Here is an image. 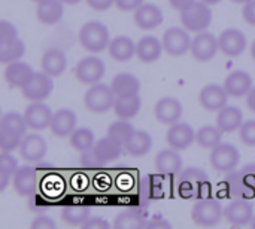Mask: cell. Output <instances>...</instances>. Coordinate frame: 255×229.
<instances>
[{
	"label": "cell",
	"mask_w": 255,
	"mask_h": 229,
	"mask_svg": "<svg viewBox=\"0 0 255 229\" xmlns=\"http://www.w3.org/2000/svg\"><path fill=\"white\" fill-rule=\"evenodd\" d=\"M146 222H148V206L142 204L120 213L114 221V227L117 229H142L146 227Z\"/></svg>",
	"instance_id": "20"
},
{
	"label": "cell",
	"mask_w": 255,
	"mask_h": 229,
	"mask_svg": "<svg viewBox=\"0 0 255 229\" xmlns=\"http://www.w3.org/2000/svg\"><path fill=\"white\" fill-rule=\"evenodd\" d=\"M184 113L182 103L175 97H163L155 103L154 115L160 124L173 125L181 121Z\"/></svg>",
	"instance_id": "14"
},
{
	"label": "cell",
	"mask_w": 255,
	"mask_h": 229,
	"mask_svg": "<svg viewBox=\"0 0 255 229\" xmlns=\"http://www.w3.org/2000/svg\"><path fill=\"white\" fill-rule=\"evenodd\" d=\"M12 183L18 195L34 197L36 192H39V186H40L39 173L34 167L30 165L19 167L12 177Z\"/></svg>",
	"instance_id": "11"
},
{
	"label": "cell",
	"mask_w": 255,
	"mask_h": 229,
	"mask_svg": "<svg viewBox=\"0 0 255 229\" xmlns=\"http://www.w3.org/2000/svg\"><path fill=\"white\" fill-rule=\"evenodd\" d=\"M123 148H124L123 143L117 142L115 139H112L109 136L103 137L102 140H99L94 145V149H96L97 155L100 156V159L105 164H108L111 161H115L123 153Z\"/></svg>",
	"instance_id": "36"
},
{
	"label": "cell",
	"mask_w": 255,
	"mask_h": 229,
	"mask_svg": "<svg viewBox=\"0 0 255 229\" xmlns=\"http://www.w3.org/2000/svg\"><path fill=\"white\" fill-rule=\"evenodd\" d=\"M164 46L155 36H145L136 43V55L142 63H154L161 57Z\"/></svg>",
	"instance_id": "26"
},
{
	"label": "cell",
	"mask_w": 255,
	"mask_h": 229,
	"mask_svg": "<svg viewBox=\"0 0 255 229\" xmlns=\"http://www.w3.org/2000/svg\"><path fill=\"white\" fill-rule=\"evenodd\" d=\"M64 3L61 0H45L37 3L36 7V16L42 24L52 25L57 24L64 13Z\"/></svg>",
	"instance_id": "32"
},
{
	"label": "cell",
	"mask_w": 255,
	"mask_h": 229,
	"mask_svg": "<svg viewBox=\"0 0 255 229\" xmlns=\"http://www.w3.org/2000/svg\"><path fill=\"white\" fill-rule=\"evenodd\" d=\"M224 88L227 89L230 97H236V98L245 97L254 88L253 86V77L245 70H235L226 77Z\"/></svg>",
	"instance_id": "24"
},
{
	"label": "cell",
	"mask_w": 255,
	"mask_h": 229,
	"mask_svg": "<svg viewBox=\"0 0 255 229\" xmlns=\"http://www.w3.org/2000/svg\"><path fill=\"white\" fill-rule=\"evenodd\" d=\"M33 73H34L33 69L27 63L13 61V63H9L4 70V79L9 83V86L22 88L28 82V79L33 76Z\"/></svg>",
	"instance_id": "30"
},
{
	"label": "cell",
	"mask_w": 255,
	"mask_h": 229,
	"mask_svg": "<svg viewBox=\"0 0 255 229\" xmlns=\"http://www.w3.org/2000/svg\"><path fill=\"white\" fill-rule=\"evenodd\" d=\"M18 161L12 155V152H1V164H0V171L6 173L13 177V174L18 170Z\"/></svg>",
	"instance_id": "46"
},
{
	"label": "cell",
	"mask_w": 255,
	"mask_h": 229,
	"mask_svg": "<svg viewBox=\"0 0 255 229\" xmlns=\"http://www.w3.org/2000/svg\"><path fill=\"white\" fill-rule=\"evenodd\" d=\"M67 67L66 54L58 48H49L42 55V69L46 75L57 77L64 73Z\"/></svg>",
	"instance_id": "25"
},
{
	"label": "cell",
	"mask_w": 255,
	"mask_h": 229,
	"mask_svg": "<svg viewBox=\"0 0 255 229\" xmlns=\"http://www.w3.org/2000/svg\"><path fill=\"white\" fill-rule=\"evenodd\" d=\"M22 95L27 100L31 101H43L48 98L54 89V82L52 76L46 75L45 72L42 73H33V76L28 79V82L21 88Z\"/></svg>",
	"instance_id": "10"
},
{
	"label": "cell",
	"mask_w": 255,
	"mask_h": 229,
	"mask_svg": "<svg viewBox=\"0 0 255 229\" xmlns=\"http://www.w3.org/2000/svg\"><path fill=\"white\" fill-rule=\"evenodd\" d=\"M84 229H109L111 225L108 221L102 219V218H90L84 225H82Z\"/></svg>",
	"instance_id": "49"
},
{
	"label": "cell",
	"mask_w": 255,
	"mask_h": 229,
	"mask_svg": "<svg viewBox=\"0 0 255 229\" xmlns=\"http://www.w3.org/2000/svg\"><path fill=\"white\" fill-rule=\"evenodd\" d=\"M33 1H36V3H40V1H45V0H33Z\"/></svg>",
	"instance_id": "61"
},
{
	"label": "cell",
	"mask_w": 255,
	"mask_h": 229,
	"mask_svg": "<svg viewBox=\"0 0 255 229\" xmlns=\"http://www.w3.org/2000/svg\"><path fill=\"white\" fill-rule=\"evenodd\" d=\"M81 165L85 168H90V170H96V168H102L105 165V162L100 159L96 149L91 148V149L81 152Z\"/></svg>",
	"instance_id": "42"
},
{
	"label": "cell",
	"mask_w": 255,
	"mask_h": 229,
	"mask_svg": "<svg viewBox=\"0 0 255 229\" xmlns=\"http://www.w3.org/2000/svg\"><path fill=\"white\" fill-rule=\"evenodd\" d=\"M87 3L94 10H106L115 3V0H87Z\"/></svg>",
	"instance_id": "52"
},
{
	"label": "cell",
	"mask_w": 255,
	"mask_h": 229,
	"mask_svg": "<svg viewBox=\"0 0 255 229\" xmlns=\"http://www.w3.org/2000/svg\"><path fill=\"white\" fill-rule=\"evenodd\" d=\"M199 101H200V104H202V107L205 110H208V112H220L229 101V92L221 85L209 83L200 91Z\"/></svg>",
	"instance_id": "17"
},
{
	"label": "cell",
	"mask_w": 255,
	"mask_h": 229,
	"mask_svg": "<svg viewBox=\"0 0 255 229\" xmlns=\"http://www.w3.org/2000/svg\"><path fill=\"white\" fill-rule=\"evenodd\" d=\"M111 86L117 95H131L139 94L140 80L131 73H120L114 77Z\"/></svg>",
	"instance_id": "35"
},
{
	"label": "cell",
	"mask_w": 255,
	"mask_h": 229,
	"mask_svg": "<svg viewBox=\"0 0 255 229\" xmlns=\"http://www.w3.org/2000/svg\"><path fill=\"white\" fill-rule=\"evenodd\" d=\"M217 125L224 133H235L244 125V113L238 106L226 104L217 116Z\"/></svg>",
	"instance_id": "27"
},
{
	"label": "cell",
	"mask_w": 255,
	"mask_h": 229,
	"mask_svg": "<svg viewBox=\"0 0 255 229\" xmlns=\"http://www.w3.org/2000/svg\"><path fill=\"white\" fill-rule=\"evenodd\" d=\"M202 1H205V3H208L209 6H212V4H218L221 0H202Z\"/></svg>",
	"instance_id": "56"
},
{
	"label": "cell",
	"mask_w": 255,
	"mask_h": 229,
	"mask_svg": "<svg viewBox=\"0 0 255 229\" xmlns=\"http://www.w3.org/2000/svg\"><path fill=\"white\" fill-rule=\"evenodd\" d=\"M94 140H96L94 133L88 127L75 128L73 133L70 134V145L79 152H84L87 149L94 148Z\"/></svg>",
	"instance_id": "39"
},
{
	"label": "cell",
	"mask_w": 255,
	"mask_h": 229,
	"mask_svg": "<svg viewBox=\"0 0 255 229\" xmlns=\"http://www.w3.org/2000/svg\"><path fill=\"white\" fill-rule=\"evenodd\" d=\"M194 1L196 0H169L170 6L175 7V9H178V10H184V9L190 7Z\"/></svg>",
	"instance_id": "53"
},
{
	"label": "cell",
	"mask_w": 255,
	"mask_h": 229,
	"mask_svg": "<svg viewBox=\"0 0 255 229\" xmlns=\"http://www.w3.org/2000/svg\"><path fill=\"white\" fill-rule=\"evenodd\" d=\"M191 54L197 61L208 63L220 51V40L209 31H200L191 42Z\"/></svg>",
	"instance_id": "12"
},
{
	"label": "cell",
	"mask_w": 255,
	"mask_h": 229,
	"mask_svg": "<svg viewBox=\"0 0 255 229\" xmlns=\"http://www.w3.org/2000/svg\"><path fill=\"white\" fill-rule=\"evenodd\" d=\"M91 215V209L87 204H66L61 210V219L72 227H82Z\"/></svg>",
	"instance_id": "34"
},
{
	"label": "cell",
	"mask_w": 255,
	"mask_h": 229,
	"mask_svg": "<svg viewBox=\"0 0 255 229\" xmlns=\"http://www.w3.org/2000/svg\"><path fill=\"white\" fill-rule=\"evenodd\" d=\"M241 162V152L232 143H220L211 152V165L220 173H232Z\"/></svg>",
	"instance_id": "7"
},
{
	"label": "cell",
	"mask_w": 255,
	"mask_h": 229,
	"mask_svg": "<svg viewBox=\"0 0 255 229\" xmlns=\"http://www.w3.org/2000/svg\"><path fill=\"white\" fill-rule=\"evenodd\" d=\"M63 3H66V4H78L81 0H61Z\"/></svg>",
	"instance_id": "57"
},
{
	"label": "cell",
	"mask_w": 255,
	"mask_h": 229,
	"mask_svg": "<svg viewBox=\"0 0 255 229\" xmlns=\"http://www.w3.org/2000/svg\"><path fill=\"white\" fill-rule=\"evenodd\" d=\"M10 177H12V176H9V174L0 171V192H3V191L7 188V185H9V182H10Z\"/></svg>",
	"instance_id": "55"
},
{
	"label": "cell",
	"mask_w": 255,
	"mask_h": 229,
	"mask_svg": "<svg viewBox=\"0 0 255 229\" xmlns=\"http://www.w3.org/2000/svg\"><path fill=\"white\" fill-rule=\"evenodd\" d=\"M223 216H224V209L220 200L211 197L200 198L191 210V221L203 228H211L218 225Z\"/></svg>",
	"instance_id": "4"
},
{
	"label": "cell",
	"mask_w": 255,
	"mask_h": 229,
	"mask_svg": "<svg viewBox=\"0 0 255 229\" xmlns=\"http://www.w3.org/2000/svg\"><path fill=\"white\" fill-rule=\"evenodd\" d=\"M111 58L120 63H126L136 55V43L128 36H117L108 46Z\"/></svg>",
	"instance_id": "29"
},
{
	"label": "cell",
	"mask_w": 255,
	"mask_h": 229,
	"mask_svg": "<svg viewBox=\"0 0 255 229\" xmlns=\"http://www.w3.org/2000/svg\"><path fill=\"white\" fill-rule=\"evenodd\" d=\"M242 13H244L245 21H247L250 25H254L255 27V0H250V1L245 3Z\"/></svg>",
	"instance_id": "50"
},
{
	"label": "cell",
	"mask_w": 255,
	"mask_h": 229,
	"mask_svg": "<svg viewBox=\"0 0 255 229\" xmlns=\"http://www.w3.org/2000/svg\"><path fill=\"white\" fill-rule=\"evenodd\" d=\"M137 197L140 204L148 206L154 200H160L164 195L163 180L158 176L154 174H145L137 180Z\"/></svg>",
	"instance_id": "18"
},
{
	"label": "cell",
	"mask_w": 255,
	"mask_h": 229,
	"mask_svg": "<svg viewBox=\"0 0 255 229\" xmlns=\"http://www.w3.org/2000/svg\"><path fill=\"white\" fill-rule=\"evenodd\" d=\"M49 128L55 137L70 136L76 128V113L70 109H60L54 113Z\"/></svg>",
	"instance_id": "28"
},
{
	"label": "cell",
	"mask_w": 255,
	"mask_h": 229,
	"mask_svg": "<svg viewBox=\"0 0 255 229\" xmlns=\"http://www.w3.org/2000/svg\"><path fill=\"white\" fill-rule=\"evenodd\" d=\"M134 133V127L127 121V119H121V121H117L114 124L109 125L108 128V136L115 139L117 142L120 143H126L127 139Z\"/></svg>",
	"instance_id": "41"
},
{
	"label": "cell",
	"mask_w": 255,
	"mask_h": 229,
	"mask_svg": "<svg viewBox=\"0 0 255 229\" xmlns=\"http://www.w3.org/2000/svg\"><path fill=\"white\" fill-rule=\"evenodd\" d=\"M220 51L227 57H239L247 49L248 40L244 31L238 28H227L220 36Z\"/></svg>",
	"instance_id": "15"
},
{
	"label": "cell",
	"mask_w": 255,
	"mask_h": 229,
	"mask_svg": "<svg viewBox=\"0 0 255 229\" xmlns=\"http://www.w3.org/2000/svg\"><path fill=\"white\" fill-rule=\"evenodd\" d=\"M106 73V66L99 57H85L75 67V76L81 83L94 85L102 80Z\"/></svg>",
	"instance_id": "8"
},
{
	"label": "cell",
	"mask_w": 255,
	"mask_h": 229,
	"mask_svg": "<svg viewBox=\"0 0 255 229\" xmlns=\"http://www.w3.org/2000/svg\"><path fill=\"white\" fill-rule=\"evenodd\" d=\"M117 94L106 83H94L84 97V104L91 113H106L114 109Z\"/></svg>",
	"instance_id": "6"
},
{
	"label": "cell",
	"mask_w": 255,
	"mask_h": 229,
	"mask_svg": "<svg viewBox=\"0 0 255 229\" xmlns=\"http://www.w3.org/2000/svg\"><path fill=\"white\" fill-rule=\"evenodd\" d=\"M145 0H115V4L120 10H124V12H131V10H136L139 9L142 4H143Z\"/></svg>",
	"instance_id": "48"
},
{
	"label": "cell",
	"mask_w": 255,
	"mask_h": 229,
	"mask_svg": "<svg viewBox=\"0 0 255 229\" xmlns=\"http://www.w3.org/2000/svg\"><path fill=\"white\" fill-rule=\"evenodd\" d=\"M211 191V182L206 171L199 167H188L179 173L178 192L184 198H205Z\"/></svg>",
	"instance_id": "2"
},
{
	"label": "cell",
	"mask_w": 255,
	"mask_h": 229,
	"mask_svg": "<svg viewBox=\"0 0 255 229\" xmlns=\"http://www.w3.org/2000/svg\"><path fill=\"white\" fill-rule=\"evenodd\" d=\"M241 142L250 148H255V119H250L244 122V125L239 130Z\"/></svg>",
	"instance_id": "44"
},
{
	"label": "cell",
	"mask_w": 255,
	"mask_h": 229,
	"mask_svg": "<svg viewBox=\"0 0 255 229\" xmlns=\"http://www.w3.org/2000/svg\"><path fill=\"white\" fill-rule=\"evenodd\" d=\"M146 229H172V224L169 221H166L164 218H155V219H151L146 222Z\"/></svg>",
	"instance_id": "51"
},
{
	"label": "cell",
	"mask_w": 255,
	"mask_h": 229,
	"mask_svg": "<svg viewBox=\"0 0 255 229\" xmlns=\"http://www.w3.org/2000/svg\"><path fill=\"white\" fill-rule=\"evenodd\" d=\"M21 140H22L21 136H16L13 133L1 131L0 130V148H1V152H12V151H15L16 148H19Z\"/></svg>",
	"instance_id": "43"
},
{
	"label": "cell",
	"mask_w": 255,
	"mask_h": 229,
	"mask_svg": "<svg viewBox=\"0 0 255 229\" xmlns=\"http://www.w3.org/2000/svg\"><path fill=\"white\" fill-rule=\"evenodd\" d=\"M79 42L88 52L99 54L105 51L111 43L109 28L100 21H88L79 30Z\"/></svg>",
	"instance_id": "3"
},
{
	"label": "cell",
	"mask_w": 255,
	"mask_h": 229,
	"mask_svg": "<svg viewBox=\"0 0 255 229\" xmlns=\"http://www.w3.org/2000/svg\"><path fill=\"white\" fill-rule=\"evenodd\" d=\"M196 131L194 128L187 124V122H176L170 125L167 134H166V142L170 148L176 151H185L190 148L194 140H196Z\"/></svg>",
	"instance_id": "16"
},
{
	"label": "cell",
	"mask_w": 255,
	"mask_h": 229,
	"mask_svg": "<svg viewBox=\"0 0 255 229\" xmlns=\"http://www.w3.org/2000/svg\"><path fill=\"white\" fill-rule=\"evenodd\" d=\"M25 121L28 128L31 130H45L48 127H51L54 113L51 110V107L42 101H33L24 112Z\"/></svg>",
	"instance_id": "19"
},
{
	"label": "cell",
	"mask_w": 255,
	"mask_h": 229,
	"mask_svg": "<svg viewBox=\"0 0 255 229\" xmlns=\"http://www.w3.org/2000/svg\"><path fill=\"white\" fill-rule=\"evenodd\" d=\"M24 54H25V45L19 37L13 42L7 43V45L0 46V61L4 64L19 61Z\"/></svg>",
	"instance_id": "40"
},
{
	"label": "cell",
	"mask_w": 255,
	"mask_h": 229,
	"mask_svg": "<svg viewBox=\"0 0 255 229\" xmlns=\"http://www.w3.org/2000/svg\"><path fill=\"white\" fill-rule=\"evenodd\" d=\"M181 22L188 31H205L212 22V9L205 1H194L190 7L181 10Z\"/></svg>",
	"instance_id": "5"
},
{
	"label": "cell",
	"mask_w": 255,
	"mask_h": 229,
	"mask_svg": "<svg viewBox=\"0 0 255 229\" xmlns=\"http://www.w3.org/2000/svg\"><path fill=\"white\" fill-rule=\"evenodd\" d=\"M223 134H224V131L218 125H205V127L199 128V131L196 134V142L202 148L214 149L215 146H218L221 143Z\"/></svg>",
	"instance_id": "37"
},
{
	"label": "cell",
	"mask_w": 255,
	"mask_h": 229,
	"mask_svg": "<svg viewBox=\"0 0 255 229\" xmlns=\"http://www.w3.org/2000/svg\"><path fill=\"white\" fill-rule=\"evenodd\" d=\"M223 191L232 200L255 197V164H247L241 171H232L221 185Z\"/></svg>",
	"instance_id": "1"
},
{
	"label": "cell",
	"mask_w": 255,
	"mask_h": 229,
	"mask_svg": "<svg viewBox=\"0 0 255 229\" xmlns=\"http://www.w3.org/2000/svg\"><path fill=\"white\" fill-rule=\"evenodd\" d=\"M27 128H28V125H27L25 116H22L16 112L6 113L0 121V130L1 131H9V133H13L16 136H21V137L24 136Z\"/></svg>",
	"instance_id": "38"
},
{
	"label": "cell",
	"mask_w": 255,
	"mask_h": 229,
	"mask_svg": "<svg viewBox=\"0 0 255 229\" xmlns=\"http://www.w3.org/2000/svg\"><path fill=\"white\" fill-rule=\"evenodd\" d=\"M163 46L164 51L173 57H181L191 49V37L188 30L181 27H170L163 34Z\"/></svg>",
	"instance_id": "9"
},
{
	"label": "cell",
	"mask_w": 255,
	"mask_h": 229,
	"mask_svg": "<svg viewBox=\"0 0 255 229\" xmlns=\"http://www.w3.org/2000/svg\"><path fill=\"white\" fill-rule=\"evenodd\" d=\"M254 218V206L248 198H235L224 209V219L233 227L250 225Z\"/></svg>",
	"instance_id": "13"
},
{
	"label": "cell",
	"mask_w": 255,
	"mask_h": 229,
	"mask_svg": "<svg viewBox=\"0 0 255 229\" xmlns=\"http://www.w3.org/2000/svg\"><path fill=\"white\" fill-rule=\"evenodd\" d=\"M163 10L152 3H143L134 10V22L142 30H154L163 24Z\"/></svg>",
	"instance_id": "23"
},
{
	"label": "cell",
	"mask_w": 255,
	"mask_h": 229,
	"mask_svg": "<svg viewBox=\"0 0 255 229\" xmlns=\"http://www.w3.org/2000/svg\"><path fill=\"white\" fill-rule=\"evenodd\" d=\"M48 152L46 140L40 134H28L21 140L19 145V155L22 159L36 162L43 159V156Z\"/></svg>",
	"instance_id": "21"
},
{
	"label": "cell",
	"mask_w": 255,
	"mask_h": 229,
	"mask_svg": "<svg viewBox=\"0 0 255 229\" xmlns=\"http://www.w3.org/2000/svg\"><path fill=\"white\" fill-rule=\"evenodd\" d=\"M142 106V100L139 94H131V95H117L114 110L120 119H131L134 118Z\"/></svg>",
	"instance_id": "33"
},
{
	"label": "cell",
	"mask_w": 255,
	"mask_h": 229,
	"mask_svg": "<svg viewBox=\"0 0 255 229\" xmlns=\"http://www.w3.org/2000/svg\"><path fill=\"white\" fill-rule=\"evenodd\" d=\"M0 31H1V45H7L18 39V30L12 22L6 19L0 21Z\"/></svg>",
	"instance_id": "45"
},
{
	"label": "cell",
	"mask_w": 255,
	"mask_h": 229,
	"mask_svg": "<svg viewBox=\"0 0 255 229\" xmlns=\"http://www.w3.org/2000/svg\"><path fill=\"white\" fill-rule=\"evenodd\" d=\"M232 1H235V3H247L250 0H232Z\"/></svg>",
	"instance_id": "59"
},
{
	"label": "cell",
	"mask_w": 255,
	"mask_h": 229,
	"mask_svg": "<svg viewBox=\"0 0 255 229\" xmlns=\"http://www.w3.org/2000/svg\"><path fill=\"white\" fill-rule=\"evenodd\" d=\"M151 148H152V137L148 131L143 130H134V133L124 143V149L127 151V153L136 158L146 155L151 151Z\"/></svg>",
	"instance_id": "31"
},
{
	"label": "cell",
	"mask_w": 255,
	"mask_h": 229,
	"mask_svg": "<svg viewBox=\"0 0 255 229\" xmlns=\"http://www.w3.org/2000/svg\"><path fill=\"white\" fill-rule=\"evenodd\" d=\"M251 55H253V58H254L255 61V40L253 42V45H251Z\"/></svg>",
	"instance_id": "58"
},
{
	"label": "cell",
	"mask_w": 255,
	"mask_h": 229,
	"mask_svg": "<svg viewBox=\"0 0 255 229\" xmlns=\"http://www.w3.org/2000/svg\"><path fill=\"white\" fill-rule=\"evenodd\" d=\"M250 225H251V227L255 229V215H254V218H253V221L250 222Z\"/></svg>",
	"instance_id": "60"
},
{
	"label": "cell",
	"mask_w": 255,
	"mask_h": 229,
	"mask_svg": "<svg viewBox=\"0 0 255 229\" xmlns=\"http://www.w3.org/2000/svg\"><path fill=\"white\" fill-rule=\"evenodd\" d=\"M247 104H248V107H250L251 112H255V86L248 92V95H247Z\"/></svg>",
	"instance_id": "54"
},
{
	"label": "cell",
	"mask_w": 255,
	"mask_h": 229,
	"mask_svg": "<svg viewBox=\"0 0 255 229\" xmlns=\"http://www.w3.org/2000/svg\"><path fill=\"white\" fill-rule=\"evenodd\" d=\"M30 227H31V229H55L57 224L52 218L45 216V215H39L37 218L33 219Z\"/></svg>",
	"instance_id": "47"
},
{
	"label": "cell",
	"mask_w": 255,
	"mask_h": 229,
	"mask_svg": "<svg viewBox=\"0 0 255 229\" xmlns=\"http://www.w3.org/2000/svg\"><path fill=\"white\" fill-rule=\"evenodd\" d=\"M155 168L158 173L164 174V176H175L179 174L182 171V156L179 155V152L173 148L170 149H163L157 153L155 156Z\"/></svg>",
	"instance_id": "22"
}]
</instances>
